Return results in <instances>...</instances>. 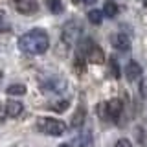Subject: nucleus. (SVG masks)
I'll return each instance as SVG.
<instances>
[{"label": "nucleus", "mask_w": 147, "mask_h": 147, "mask_svg": "<svg viewBox=\"0 0 147 147\" xmlns=\"http://www.w3.org/2000/svg\"><path fill=\"white\" fill-rule=\"evenodd\" d=\"M18 48H20V52L30 55H42L50 48V37L44 30L33 28L18 37Z\"/></svg>", "instance_id": "nucleus-1"}, {"label": "nucleus", "mask_w": 147, "mask_h": 147, "mask_svg": "<svg viewBox=\"0 0 147 147\" xmlns=\"http://www.w3.org/2000/svg\"><path fill=\"white\" fill-rule=\"evenodd\" d=\"M77 53L83 55L86 59V63H94V64H103L105 63V53L98 44L92 39H83L79 46H77Z\"/></svg>", "instance_id": "nucleus-2"}, {"label": "nucleus", "mask_w": 147, "mask_h": 147, "mask_svg": "<svg viewBox=\"0 0 147 147\" xmlns=\"http://www.w3.org/2000/svg\"><path fill=\"white\" fill-rule=\"evenodd\" d=\"M37 129L50 136H63L66 132V123L57 118H39L37 119Z\"/></svg>", "instance_id": "nucleus-3"}, {"label": "nucleus", "mask_w": 147, "mask_h": 147, "mask_svg": "<svg viewBox=\"0 0 147 147\" xmlns=\"http://www.w3.org/2000/svg\"><path fill=\"white\" fill-rule=\"evenodd\" d=\"M98 110H99V116L103 119L118 121L119 116H121V112H123V103H121V99L112 98V99H109L107 103H99Z\"/></svg>", "instance_id": "nucleus-4"}, {"label": "nucleus", "mask_w": 147, "mask_h": 147, "mask_svg": "<svg viewBox=\"0 0 147 147\" xmlns=\"http://www.w3.org/2000/svg\"><path fill=\"white\" fill-rule=\"evenodd\" d=\"M83 33V26H81V22H77V20H68L66 24L63 26V30H61V40L66 46H74L79 40V37Z\"/></svg>", "instance_id": "nucleus-5"}, {"label": "nucleus", "mask_w": 147, "mask_h": 147, "mask_svg": "<svg viewBox=\"0 0 147 147\" xmlns=\"http://www.w3.org/2000/svg\"><path fill=\"white\" fill-rule=\"evenodd\" d=\"M40 90L42 92H63L66 88V79L61 76H52L48 77V79L40 81Z\"/></svg>", "instance_id": "nucleus-6"}, {"label": "nucleus", "mask_w": 147, "mask_h": 147, "mask_svg": "<svg viewBox=\"0 0 147 147\" xmlns=\"http://www.w3.org/2000/svg\"><path fill=\"white\" fill-rule=\"evenodd\" d=\"M110 44H112V48H116L118 52H129L131 50V39L121 33V31H118V33H114L110 37Z\"/></svg>", "instance_id": "nucleus-7"}, {"label": "nucleus", "mask_w": 147, "mask_h": 147, "mask_svg": "<svg viewBox=\"0 0 147 147\" xmlns=\"http://www.w3.org/2000/svg\"><path fill=\"white\" fill-rule=\"evenodd\" d=\"M142 74H144V70H142V64L138 63V61H129L125 64V77L129 81H136V79H140L142 77Z\"/></svg>", "instance_id": "nucleus-8"}, {"label": "nucleus", "mask_w": 147, "mask_h": 147, "mask_svg": "<svg viewBox=\"0 0 147 147\" xmlns=\"http://www.w3.org/2000/svg\"><path fill=\"white\" fill-rule=\"evenodd\" d=\"M17 11L22 15H33L39 11V4H37V0H20V2H17Z\"/></svg>", "instance_id": "nucleus-9"}, {"label": "nucleus", "mask_w": 147, "mask_h": 147, "mask_svg": "<svg viewBox=\"0 0 147 147\" xmlns=\"http://www.w3.org/2000/svg\"><path fill=\"white\" fill-rule=\"evenodd\" d=\"M85 119H86V110L85 107H77V110L74 112V116H72V121H70V125L72 129H81L83 125H85Z\"/></svg>", "instance_id": "nucleus-10"}, {"label": "nucleus", "mask_w": 147, "mask_h": 147, "mask_svg": "<svg viewBox=\"0 0 147 147\" xmlns=\"http://www.w3.org/2000/svg\"><path fill=\"white\" fill-rule=\"evenodd\" d=\"M6 110H7L9 118H18L22 114V110H24V105H22L20 101H17V99H9L6 103Z\"/></svg>", "instance_id": "nucleus-11"}, {"label": "nucleus", "mask_w": 147, "mask_h": 147, "mask_svg": "<svg viewBox=\"0 0 147 147\" xmlns=\"http://www.w3.org/2000/svg\"><path fill=\"white\" fill-rule=\"evenodd\" d=\"M118 11H119L118 4L112 2V0H107V2L103 4V15L107 17V18H114V17L118 15Z\"/></svg>", "instance_id": "nucleus-12"}, {"label": "nucleus", "mask_w": 147, "mask_h": 147, "mask_svg": "<svg viewBox=\"0 0 147 147\" xmlns=\"http://www.w3.org/2000/svg\"><path fill=\"white\" fill-rule=\"evenodd\" d=\"M28 92L26 85H22V83H13V85H9L6 88V94L7 96H24Z\"/></svg>", "instance_id": "nucleus-13"}, {"label": "nucleus", "mask_w": 147, "mask_h": 147, "mask_svg": "<svg viewBox=\"0 0 147 147\" xmlns=\"http://www.w3.org/2000/svg\"><path fill=\"white\" fill-rule=\"evenodd\" d=\"M86 17H88V20L92 22V24L98 26V24H101V22H103V17H105V15H103V9H90Z\"/></svg>", "instance_id": "nucleus-14"}, {"label": "nucleus", "mask_w": 147, "mask_h": 147, "mask_svg": "<svg viewBox=\"0 0 147 147\" xmlns=\"http://www.w3.org/2000/svg\"><path fill=\"white\" fill-rule=\"evenodd\" d=\"M48 9L53 13V15H59V13L64 11V6L61 0H48Z\"/></svg>", "instance_id": "nucleus-15"}, {"label": "nucleus", "mask_w": 147, "mask_h": 147, "mask_svg": "<svg viewBox=\"0 0 147 147\" xmlns=\"http://www.w3.org/2000/svg\"><path fill=\"white\" fill-rule=\"evenodd\" d=\"M109 68H110V74H112L114 79H118V77L121 76V70H119V64L116 61V57H110L109 59Z\"/></svg>", "instance_id": "nucleus-16"}, {"label": "nucleus", "mask_w": 147, "mask_h": 147, "mask_svg": "<svg viewBox=\"0 0 147 147\" xmlns=\"http://www.w3.org/2000/svg\"><path fill=\"white\" fill-rule=\"evenodd\" d=\"M68 107H70V101L68 99H63V101H55V103L50 105V109L53 110V112H64Z\"/></svg>", "instance_id": "nucleus-17"}, {"label": "nucleus", "mask_w": 147, "mask_h": 147, "mask_svg": "<svg viewBox=\"0 0 147 147\" xmlns=\"http://www.w3.org/2000/svg\"><path fill=\"white\" fill-rule=\"evenodd\" d=\"M92 144V132H85V134L79 136V147H90Z\"/></svg>", "instance_id": "nucleus-18"}, {"label": "nucleus", "mask_w": 147, "mask_h": 147, "mask_svg": "<svg viewBox=\"0 0 147 147\" xmlns=\"http://www.w3.org/2000/svg\"><path fill=\"white\" fill-rule=\"evenodd\" d=\"M140 96L144 99H147V77H142L140 79Z\"/></svg>", "instance_id": "nucleus-19"}, {"label": "nucleus", "mask_w": 147, "mask_h": 147, "mask_svg": "<svg viewBox=\"0 0 147 147\" xmlns=\"http://www.w3.org/2000/svg\"><path fill=\"white\" fill-rule=\"evenodd\" d=\"M114 147H134V145H132V142H131V140H127V138H119Z\"/></svg>", "instance_id": "nucleus-20"}, {"label": "nucleus", "mask_w": 147, "mask_h": 147, "mask_svg": "<svg viewBox=\"0 0 147 147\" xmlns=\"http://www.w3.org/2000/svg\"><path fill=\"white\" fill-rule=\"evenodd\" d=\"M6 118H7L6 105H4V103H0V123H4V121H6Z\"/></svg>", "instance_id": "nucleus-21"}, {"label": "nucleus", "mask_w": 147, "mask_h": 147, "mask_svg": "<svg viewBox=\"0 0 147 147\" xmlns=\"http://www.w3.org/2000/svg\"><path fill=\"white\" fill-rule=\"evenodd\" d=\"M4 17H6V11H4V9H0V24H2V20H4Z\"/></svg>", "instance_id": "nucleus-22"}, {"label": "nucleus", "mask_w": 147, "mask_h": 147, "mask_svg": "<svg viewBox=\"0 0 147 147\" xmlns=\"http://www.w3.org/2000/svg\"><path fill=\"white\" fill-rule=\"evenodd\" d=\"M96 0H83V4H94Z\"/></svg>", "instance_id": "nucleus-23"}, {"label": "nucleus", "mask_w": 147, "mask_h": 147, "mask_svg": "<svg viewBox=\"0 0 147 147\" xmlns=\"http://www.w3.org/2000/svg\"><path fill=\"white\" fill-rule=\"evenodd\" d=\"M2 77H4V72H2V70H0V81H2Z\"/></svg>", "instance_id": "nucleus-24"}, {"label": "nucleus", "mask_w": 147, "mask_h": 147, "mask_svg": "<svg viewBox=\"0 0 147 147\" xmlns=\"http://www.w3.org/2000/svg\"><path fill=\"white\" fill-rule=\"evenodd\" d=\"M72 2H74V4H77V2H83V0H72Z\"/></svg>", "instance_id": "nucleus-25"}, {"label": "nucleus", "mask_w": 147, "mask_h": 147, "mask_svg": "<svg viewBox=\"0 0 147 147\" xmlns=\"http://www.w3.org/2000/svg\"><path fill=\"white\" fill-rule=\"evenodd\" d=\"M142 2H144V6H145V7H147V0H142Z\"/></svg>", "instance_id": "nucleus-26"}, {"label": "nucleus", "mask_w": 147, "mask_h": 147, "mask_svg": "<svg viewBox=\"0 0 147 147\" xmlns=\"http://www.w3.org/2000/svg\"><path fill=\"white\" fill-rule=\"evenodd\" d=\"M13 2H20V0H13Z\"/></svg>", "instance_id": "nucleus-27"}]
</instances>
